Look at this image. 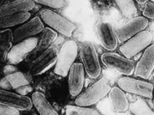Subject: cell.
<instances>
[{
	"label": "cell",
	"mask_w": 154,
	"mask_h": 115,
	"mask_svg": "<svg viewBox=\"0 0 154 115\" xmlns=\"http://www.w3.org/2000/svg\"><path fill=\"white\" fill-rule=\"evenodd\" d=\"M79 54V47L75 41L66 40L58 51L57 63L54 66V73L60 77H67Z\"/></svg>",
	"instance_id": "6da1fadb"
},
{
	"label": "cell",
	"mask_w": 154,
	"mask_h": 115,
	"mask_svg": "<svg viewBox=\"0 0 154 115\" xmlns=\"http://www.w3.org/2000/svg\"><path fill=\"white\" fill-rule=\"evenodd\" d=\"M112 88L106 79L100 78L76 97L75 104L84 107H91L95 105L109 94Z\"/></svg>",
	"instance_id": "7a4b0ae2"
},
{
	"label": "cell",
	"mask_w": 154,
	"mask_h": 115,
	"mask_svg": "<svg viewBox=\"0 0 154 115\" xmlns=\"http://www.w3.org/2000/svg\"><path fill=\"white\" fill-rule=\"evenodd\" d=\"M39 15L40 19L47 26H49L50 28L55 31L56 33L63 35L64 37H72L74 32L76 30L77 26L75 23L54 10L45 8L40 10Z\"/></svg>",
	"instance_id": "3957f363"
},
{
	"label": "cell",
	"mask_w": 154,
	"mask_h": 115,
	"mask_svg": "<svg viewBox=\"0 0 154 115\" xmlns=\"http://www.w3.org/2000/svg\"><path fill=\"white\" fill-rule=\"evenodd\" d=\"M79 55L85 73L91 78H98L101 73V67L94 45L91 43L84 42L79 48Z\"/></svg>",
	"instance_id": "277c9868"
},
{
	"label": "cell",
	"mask_w": 154,
	"mask_h": 115,
	"mask_svg": "<svg viewBox=\"0 0 154 115\" xmlns=\"http://www.w3.org/2000/svg\"><path fill=\"white\" fill-rule=\"evenodd\" d=\"M117 86L126 93H131L150 99L153 97V84L144 79L124 76L118 79Z\"/></svg>",
	"instance_id": "5b68a950"
},
{
	"label": "cell",
	"mask_w": 154,
	"mask_h": 115,
	"mask_svg": "<svg viewBox=\"0 0 154 115\" xmlns=\"http://www.w3.org/2000/svg\"><path fill=\"white\" fill-rule=\"evenodd\" d=\"M153 34L149 30H145L130 38L119 48L122 55L128 59H131L137 54L141 53L152 44Z\"/></svg>",
	"instance_id": "8992f818"
},
{
	"label": "cell",
	"mask_w": 154,
	"mask_h": 115,
	"mask_svg": "<svg viewBox=\"0 0 154 115\" xmlns=\"http://www.w3.org/2000/svg\"><path fill=\"white\" fill-rule=\"evenodd\" d=\"M101 62L107 68L117 71L125 76H131L134 73V62L123 55L115 52H106L101 55Z\"/></svg>",
	"instance_id": "52a82bcc"
},
{
	"label": "cell",
	"mask_w": 154,
	"mask_h": 115,
	"mask_svg": "<svg viewBox=\"0 0 154 115\" xmlns=\"http://www.w3.org/2000/svg\"><path fill=\"white\" fill-rule=\"evenodd\" d=\"M149 24V20L143 16H138L131 19L129 22L124 23L115 29L118 43H122L128 41L130 38L146 30Z\"/></svg>",
	"instance_id": "ba28073f"
},
{
	"label": "cell",
	"mask_w": 154,
	"mask_h": 115,
	"mask_svg": "<svg viewBox=\"0 0 154 115\" xmlns=\"http://www.w3.org/2000/svg\"><path fill=\"white\" fill-rule=\"evenodd\" d=\"M38 38H30L22 42L15 43L8 55L7 62L8 64L16 65L25 60L29 54L35 50L38 44Z\"/></svg>",
	"instance_id": "9c48e42d"
},
{
	"label": "cell",
	"mask_w": 154,
	"mask_h": 115,
	"mask_svg": "<svg viewBox=\"0 0 154 115\" xmlns=\"http://www.w3.org/2000/svg\"><path fill=\"white\" fill-rule=\"evenodd\" d=\"M45 29V24L40 17L36 16L28 22L20 25L14 31V41L15 43H20L28 39L34 38V36L38 34H42Z\"/></svg>",
	"instance_id": "30bf717a"
},
{
	"label": "cell",
	"mask_w": 154,
	"mask_h": 115,
	"mask_svg": "<svg viewBox=\"0 0 154 115\" xmlns=\"http://www.w3.org/2000/svg\"><path fill=\"white\" fill-rule=\"evenodd\" d=\"M0 104L14 108L19 111H29L34 106L29 97L4 89L0 90Z\"/></svg>",
	"instance_id": "8fae6325"
},
{
	"label": "cell",
	"mask_w": 154,
	"mask_h": 115,
	"mask_svg": "<svg viewBox=\"0 0 154 115\" xmlns=\"http://www.w3.org/2000/svg\"><path fill=\"white\" fill-rule=\"evenodd\" d=\"M57 49L51 47L31 63L29 67L31 74L34 76H39L46 73L47 71L55 66L57 63Z\"/></svg>",
	"instance_id": "7c38bea8"
},
{
	"label": "cell",
	"mask_w": 154,
	"mask_h": 115,
	"mask_svg": "<svg viewBox=\"0 0 154 115\" xmlns=\"http://www.w3.org/2000/svg\"><path fill=\"white\" fill-rule=\"evenodd\" d=\"M154 71V43L144 50L142 57L135 65L134 76L146 80Z\"/></svg>",
	"instance_id": "4fadbf2b"
},
{
	"label": "cell",
	"mask_w": 154,
	"mask_h": 115,
	"mask_svg": "<svg viewBox=\"0 0 154 115\" xmlns=\"http://www.w3.org/2000/svg\"><path fill=\"white\" fill-rule=\"evenodd\" d=\"M85 71L81 63H75L68 74V88L72 98L81 94L85 85Z\"/></svg>",
	"instance_id": "5bb4252c"
},
{
	"label": "cell",
	"mask_w": 154,
	"mask_h": 115,
	"mask_svg": "<svg viewBox=\"0 0 154 115\" xmlns=\"http://www.w3.org/2000/svg\"><path fill=\"white\" fill-rule=\"evenodd\" d=\"M96 34L100 45L107 52H114L118 47L115 29L108 22H101L96 27Z\"/></svg>",
	"instance_id": "9a60e30c"
},
{
	"label": "cell",
	"mask_w": 154,
	"mask_h": 115,
	"mask_svg": "<svg viewBox=\"0 0 154 115\" xmlns=\"http://www.w3.org/2000/svg\"><path fill=\"white\" fill-rule=\"evenodd\" d=\"M57 36V33L55 31L51 29L50 28H45V29L43 31V33L38 38V44L35 50L25 59L26 63H32L40 55L45 53L47 50L51 48V45L56 40Z\"/></svg>",
	"instance_id": "2e32d148"
},
{
	"label": "cell",
	"mask_w": 154,
	"mask_h": 115,
	"mask_svg": "<svg viewBox=\"0 0 154 115\" xmlns=\"http://www.w3.org/2000/svg\"><path fill=\"white\" fill-rule=\"evenodd\" d=\"M108 96L113 112L124 113L129 110L130 102L127 99V94L118 86L112 87Z\"/></svg>",
	"instance_id": "e0dca14e"
},
{
	"label": "cell",
	"mask_w": 154,
	"mask_h": 115,
	"mask_svg": "<svg viewBox=\"0 0 154 115\" xmlns=\"http://www.w3.org/2000/svg\"><path fill=\"white\" fill-rule=\"evenodd\" d=\"M35 7V1L16 0L7 3L0 7V17L12 15L21 13H28Z\"/></svg>",
	"instance_id": "ac0fdd59"
},
{
	"label": "cell",
	"mask_w": 154,
	"mask_h": 115,
	"mask_svg": "<svg viewBox=\"0 0 154 115\" xmlns=\"http://www.w3.org/2000/svg\"><path fill=\"white\" fill-rule=\"evenodd\" d=\"M31 99L34 107L39 115H59L43 93L35 91L32 93Z\"/></svg>",
	"instance_id": "d6986e66"
},
{
	"label": "cell",
	"mask_w": 154,
	"mask_h": 115,
	"mask_svg": "<svg viewBox=\"0 0 154 115\" xmlns=\"http://www.w3.org/2000/svg\"><path fill=\"white\" fill-rule=\"evenodd\" d=\"M30 17L31 13L29 12L0 17V28L3 29H8V28L14 27L18 25L20 26L28 22Z\"/></svg>",
	"instance_id": "ffe728a7"
},
{
	"label": "cell",
	"mask_w": 154,
	"mask_h": 115,
	"mask_svg": "<svg viewBox=\"0 0 154 115\" xmlns=\"http://www.w3.org/2000/svg\"><path fill=\"white\" fill-rule=\"evenodd\" d=\"M14 32L11 29L0 31V49L2 54V63L7 62L8 55L14 46Z\"/></svg>",
	"instance_id": "44dd1931"
},
{
	"label": "cell",
	"mask_w": 154,
	"mask_h": 115,
	"mask_svg": "<svg viewBox=\"0 0 154 115\" xmlns=\"http://www.w3.org/2000/svg\"><path fill=\"white\" fill-rule=\"evenodd\" d=\"M4 77V78L8 81L10 88L14 90L21 88L23 86L29 84V82L26 76L24 75V73L20 71H16L14 73H12Z\"/></svg>",
	"instance_id": "7402d4cb"
},
{
	"label": "cell",
	"mask_w": 154,
	"mask_h": 115,
	"mask_svg": "<svg viewBox=\"0 0 154 115\" xmlns=\"http://www.w3.org/2000/svg\"><path fill=\"white\" fill-rule=\"evenodd\" d=\"M116 6L119 8L120 12L125 18H131L132 16L137 14V8L136 5V1L131 0H116L115 1Z\"/></svg>",
	"instance_id": "603a6c76"
},
{
	"label": "cell",
	"mask_w": 154,
	"mask_h": 115,
	"mask_svg": "<svg viewBox=\"0 0 154 115\" xmlns=\"http://www.w3.org/2000/svg\"><path fill=\"white\" fill-rule=\"evenodd\" d=\"M65 115H101L95 108L78 105H66L65 108Z\"/></svg>",
	"instance_id": "cb8c5ba5"
},
{
	"label": "cell",
	"mask_w": 154,
	"mask_h": 115,
	"mask_svg": "<svg viewBox=\"0 0 154 115\" xmlns=\"http://www.w3.org/2000/svg\"><path fill=\"white\" fill-rule=\"evenodd\" d=\"M129 110L134 115H154V111L143 99H137L130 104Z\"/></svg>",
	"instance_id": "d4e9b609"
},
{
	"label": "cell",
	"mask_w": 154,
	"mask_h": 115,
	"mask_svg": "<svg viewBox=\"0 0 154 115\" xmlns=\"http://www.w3.org/2000/svg\"><path fill=\"white\" fill-rule=\"evenodd\" d=\"M35 2L54 9H61L66 5V1L64 0H37Z\"/></svg>",
	"instance_id": "484cf974"
},
{
	"label": "cell",
	"mask_w": 154,
	"mask_h": 115,
	"mask_svg": "<svg viewBox=\"0 0 154 115\" xmlns=\"http://www.w3.org/2000/svg\"><path fill=\"white\" fill-rule=\"evenodd\" d=\"M143 16L146 19L154 20V3L152 1H147L144 5L143 10Z\"/></svg>",
	"instance_id": "4316f807"
},
{
	"label": "cell",
	"mask_w": 154,
	"mask_h": 115,
	"mask_svg": "<svg viewBox=\"0 0 154 115\" xmlns=\"http://www.w3.org/2000/svg\"><path fill=\"white\" fill-rule=\"evenodd\" d=\"M0 115H20V111L14 108L0 104Z\"/></svg>",
	"instance_id": "83f0119b"
},
{
	"label": "cell",
	"mask_w": 154,
	"mask_h": 115,
	"mask_svg": "<svg viewBox=\"0 0 154 115\" xmlns=\"http://www.w3.org/2000/svg\"><path fill=\"white\" fill-rule=\"evenodd\" d=\"M33 90H34L33 87H32L30 84H29V85H25V86H23V87H21V88H18V89H16L15 91L17 93H19V94H20V95L26 96L27 94H29V93H30L33 92Z\"/></svg>",
	"instance_id": "f1b7e54d"
},
{
	"label": "cell",
	"mask_w": 154,
	"mask_h": 115,
	"mask_svg": "<svg viewBox=\"0 0 154 115\" xmlns=\"http://www.w3.org/2000/svg\"><path fill=\"white\" fill-rule=\"evenodd\" d=\"M17 70V68L14 67V65H12V64H7L4 67V75H8V74H10L12 73H14Z\"/></svg>",
	"instance_id": "f546056e"
},
{
	"label": "cell",
	"mask_w": 154,
	"mask_h": 115,
	"mask_svg": "<svg viewBox=\"0 0 154 115\" xmlns=\"http://www.w3.org/2000/svg\"><path fill=\"white\" fill-rule=\"evenodd\" d=\"M106 115H134L133 114H131V113H127V112H124V113H115V112H113V113H111V114H108Z\"/></svg>",
	"instance_id": "4dcf8cb0"
},
{
	"label": "cell",
	"mask_w": 154,
	"mask_h": 115,
	"mask_svg": "<svg viewBox=\"0 0 154 115\" xmlns=\"http://www.w3.org/2000/svg\"><path fill=\"white\" fill-rule=\"evenodd\" d=\"M152 101H153V105H154V89H153V97H152Z\"/></svg>",
	"instance_id": "1f68e13d"
},
{
	"label": "cell",
	"mask_w": 154,
	"mask_h": 115,
	"mask_svg": "<svg viewBox=\"0 0 154 115\" xmlns=\"http://www.w3.org/2000/svg\"><path fill=\"white\" fill-rule=\"evenodd\" d=\"M32 115H37V114H32Z\"/></svg>",
	"instance_id": "d6a6232c"
}]
</instances>
